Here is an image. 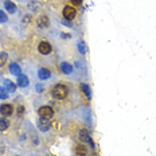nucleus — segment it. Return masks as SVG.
I'll return each instance as SVG.
<instances>
[{"mask_svg": "<svg viewBox=\"0 0 156 156\" xmlns=\"http://www.w3.org/2000/svg\"><path fill=\"white\" fill-rule=\"evenodd\" d=\"M74 151H76V155L77 156H85L87 154V149H86V147L83 144H77Z\"/></svg>", "mask_w": 156, "mask_h": 156, "instance_id": "nucleus-9", "label": "nucleus"}, {"mask_svg": "<svg viewBox=\"0 0 156 156\" xmlns=\"http://www.w3.org/2000/svg\"><path fill=\"white\" fill-rule=\"evenodd\" d=\"M37 92H38V93H42V92H43V86H42V85H37Z\"/></svg>", "mask_w": 156, "mask_h": 156, "instance_id": "nucleus-25", "label": "nucleus"}, {"mask_svg": "<svg viewBox=\"0 0 156 156\" xmlns=\"http://www.w3.org/2000/svg\"><path fill=\"white\" fill-rule=\"evenodd\" d=\"M8 98V92L5 87L0 86V100H7Z\"/></svg>", "mask_w": 156, "mask_h": 156, "instance_id": "nucleus-18", "label": "nucleus"}, {"mask_svg": "<svg viewBox=\"0 0 156 156\" xmlns=\"http://www.w3.org/2000/svg\"><path fill=\"white\" fill-rule=\"evenodd\" d=\"M78 48H80V51L82 54H85L86 53V48H85V43H83V42H81L80 44H78Z\"/></svg>", "mask_w": 156, "mask_h": 156, "instance_id": "nucleus-22", "label": "nucleus"}, {"mask_svg": "<svg viewBox=\"0 0 156 156\" xmlns=\"http://www.w3.org/2000/svg\"><path fill=\"white\" fill-rule=\"evenodd\" d=\"M18 85L20 86V87L28 86V78H27V76H23V74H20V76L18 77Z\"/></svg>", "mask_w": 156, "mask_h": 156, "instance_id": "nucleus-12", "label": "nucleus"}, {"mask_svg": "<svg viewBox=\"0 0 156 156\" xmlns=\"http://www.w3.org/2000/svg\"><path fill=\"white\" fill-rule=\"evenodd\" d=\"M9 126V121L5 117H0V131H5Z\"/></svg>", "mask_w": 156, "mask_h": 156, "instance_id": "nucleus-14", "label": "nucleus"}, {"mask_svg": "<svg viewBox=\"0 0 156 156\" xmlns=\"http://www.w3.org/2000/svg\"><path fill=\"white\" fill-rule=\"evenodd\" d=\"M76 15H77L76 8L70 7V5H66V7L63 8V18L67 19V20H73V19L76 18Z\"/></svg>", "mask_w": 156, "mask_h": 156, "instance_id": "nucleus-4", "label": "nucleus"}, {"mask_svg": "<svg viewBox=\"0 0 156 156\" xmlns=\"http://www.w3.org/2000/svg\"><path fill=\"white\" fill-rule=\"evenodd\" d=\"M61 70H62L63 74H70L73 71V66L69 62H62L61 63Z\"/></svg>", "mask_w": 156, "mask_h": 156, "instance_id": "nucleus-11", "label": "nucleus"}, {"mask_svg": "<svg viewBox=\"0 0 156 156\" xmlns=\"http://www.w3.org/2000/svg\"><path fill=\"white\" fill-rule=\"evenodd\" d=\"M38 115H39V117L41 119H47V120H50L51 117L54 116V110H53V108L51 106H41L39 108V110H38Z\"/></svg>", "mask_w": 156, "mask_h": 156, "instance_id": "nucleus-2", "label": "nucleus"}, {"mask_svg": "<svg viewBox=\"0 0 156 156\" xmlns=\"http://www.w3.org/2000/svg\"><path fill=\"white\" fill-rule=\"evenodd\" d=\"M38 77L41 78L42 81H46V80H48V78L51 77V71L48 69H46V67H41L39 71H38Z\"/></svg>", "mask_w": 156, "mask_h": 156, "instance_id": "nucleus-7", "label": "nucleus"}, {"mask_svg": "<svg viewBox=\"0 0 156 156\" xmlns=\"http://www.w3.org/2000/svg\"><path fill=\"white\" fill-rule=\"evenodd\" d=\"M81 90L85 93V96L87 97V98H90V97H92V92H90L89 85H86V83H82V85H81Z\"/></svg>", "mask_w": 156, "mask_h": 156, "instance_id": "nucleus-16", "label": "nucleus"}, {"mask_svg": "<svg viewBox=\"0 0 156 156\" xmlns=\"http://www.w3.org/2000/svg\"><path fill=\"white\" fill-rule=\"evenodd\" d=\"M62 38H70L69 34H62Z\"/></svg>", "mask_w": 156, "mask_h": 156, "instance_id": "nucleus-27", "label": "nucleus"}, {"mask_svg": "<svg viewBox=\"0 0 156 156\" xmlns=\"http://www.w3.org/2000/svg\"><path fill=\"white\" fill-rule=\"evenodd\" d=\"M51 126V122L48 121L47 119H39L38 120V128L41 129L42 132H47Z\"/></svg>", "mask_w": 156, "mask_h": 156, "instance_id": "nucleus-5", "label": "nucleus"}, {"mask_svg": "<svg viewBox=\"0 0 156 156\" xmlns=\"http://www.w3.org/2000/svg\"><path fill=\"white\" fill-rule=\"evenodd\" d=\"M80 139L81 140H87V139H89V132H87V129H81L80 131Z\"/></svg>", "mask_w": 156, "mask_h": 156, "instance_id": "nucleus-17", "label": "nucleus"}, {"mask_svg": "<svg viewBox=\"0 0 156 156\" xmlns=\"http://www.w3.org/2000/svg\"><path fill=\"white\" fill-rule=\"evenodd\" d=\"M28 7H30L31 11H37V9H39V5L37 4V2H30V4H28Z\"/></svg>", "mask_w": 156, "mask_h": 156, "instance_id": "nucleus-21", "label": "nucleus"}, {"mask_svg": "<svg viewBox=\"0 0 156 156\" xmlns=\"http://www.w3.org/2000/svg\"><path fill=\"white\" fill-rule=\"evenodd\" d=\"M23 112H24V108H23V106H18V115L19 116H22V115H23Z\"/></svg>", "mask_w": 156, "mask_h": 156, "instance_id": "nucleus-24", "label": "nucleus"}, {"mask_svg": "<svg viewBox=\"0 0 156 156\" xmlns=\"http://www.w3.org/2000/svg\"><path fill=\"white\" fill-rule=\"evenodd\" d=\"M4 5H5V9H7L9 14H14V12H16V5H15V3L11 2V0H7V2L4 3Z\"/></svg>", "mask_w": 156, "mask_h": 156, "instance_id": "nucleus-13", "label": "nucleus"}, {"mask_svg": "<svg viewBox=\"0 0 156 156\" xmlns=\"http://www.w3.org/2000/svg\"><path fill=\"white\" fill-rule=\"evenodd\" d=\"M4 145H3V144H0V155H2V154H4Z\"/></svg>", "mask_w": 156, "mask_h": 156, "instance_id": "nucleus-26", "label": "nucleus"}, {"mask_svg": "<svg viewBox=\"0 0 156 156\" xmlns=\"http://www.w3.org/2000/svg\"><path fill=\"white\" fill-rule=\"evenodd\" d=\"M82 2L83 0H70V3L71 4H74V5H81L82 4Z\"/></svg>", "mask_w": 156, "mask_h": 156, "instance_id": "nucleus-23", "label": "nucleus"}, {"mask_svg": "<svg viewBox=\"0 0 156 156\" xmlns=\"http://www.w3.org/2000/svg\"><path fill=\"white\" fill-rule=\"evenodd\" d=\"M67 93H69V90H67V86L62 85V83H58V85H55L53 89H51V96H53L55 100H63V98H66Z\"/></svg>", "mask_w": 156, "mask_h": 156, "instance_id": "nucleus-1", "label": "nucleus"}, {"mask_svg": "<svg viewBox=\"0 0 156 156\" xmlns=\"http://www.w3.org/2000/svg\"><path fill=\"white\" fill-rule=\"evenodd\" d=\"M38 26H39L41 28H46V27H48V26H50V19H48L46 15H42L41 18L38 19Z\"/></svg>", "mask_w": 156, "mask_h": 156, "instance_id": "nucleus-8", "label": "nucleus"}, {"mask_svg": "<svg viewBox=\"0 0 156 156\" xmlns=\"http://www.w3.org/2000/svg\"><path fill=\"white\" fill-rule=\"evenodd\" d=\"M0 113L4 117H8L14 113V108H12V105H9V104H3V105L0 106Z\"/></svg>", "mask_w": 156, "mask_h": 156, "instance_id": "nucleus-6", "label": "nucleus"}, {"mask_svg": "<svg viewBox=\"0 0 156 156\" xmlns=\"http://www.w3.org/2000/svg\"><path fill=\"white\" fill-rule=\"evenodd\" d=\"M4 86L7 87V90H9V92H15L16 90V85L9 80H4Z\"/></svg>", "mask_w": 156, "mask_h": 156, "instance_id": "nucleus-15", "label": "nucleus"}, {"mask_svg": "<svg viewBox=\"0 0 156 156\" xmlns=\"http://www.w3.org/2000/svg\"><path fill=\"white\" fill-rule=\"evenodd\" d=\"M9 71H11V74H14V76L19 77L22 74V69L19 67L18 63H11L9 65Z\"/></svg>", "mask_w": 156, "mask_h": 156, "instance_id": "nucleus-10", "label": "nucleus"}, {"mask_svg": "<svg viewBox=\"0 0 156 156\" xmlns=\"http://www.w3.org/2000/svg\"><path fill=\"white\" fill-rule=\"evenodd\" d=\"M8 59V54L7 53H0V66H3Z\"/></svg>", "mask_w": 156, "mask_h": 156, "instance_id": "nucleus-19", "label": "nucleus"}, {"mask_svg": "<svg viewBox=\"0 0 156 156\" xmlns=\"http://www.w3.org/2000/svg\"><path fill=\"white\" fill-rule=\"evenodd\" d=\"M38 50H39V53H41V54L47 55V54H50V53H51L53 47H51V44L48 43V42H46V41H42L41 43H39V46H38Z\"/></svg>", "mask_w": 156, "mask_h": 156, "instance_id": "nucleus-3", "label": "nucleus"}, {"mask_svg": "<svg viewBox=\"0 0 156 156\" xmlns=\"http://www.w3.org/2000/svg\"><path fill=\"white\" fill-rule=\"evenodd\" d=\"M8 20V16L7 14H4V12L0 9V23H5V22Z\"/></svg>", "mask_w": 156, "mask_h": 156, "instance_id": "nucleus-20", "label": "nucleus"}]
</instances>
